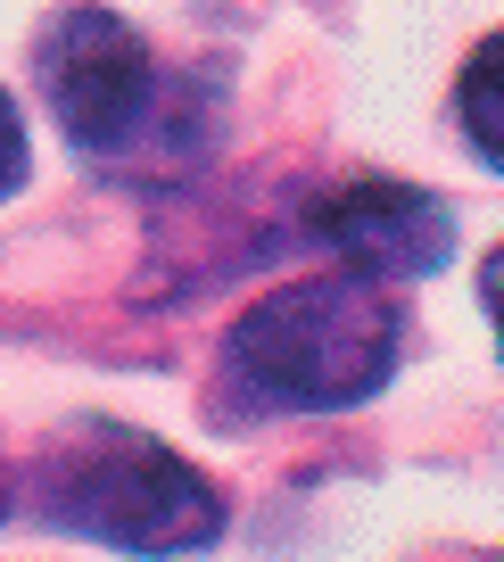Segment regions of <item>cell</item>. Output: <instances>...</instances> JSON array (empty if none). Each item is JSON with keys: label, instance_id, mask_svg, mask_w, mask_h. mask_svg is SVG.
<instances>
[{"label": "cell", "instance_id": "6da1fadb", "mask_svg": "<svg viewBox=\"0 0 504 562\" xmlns=\"http://www.w3.org/2000/svg\"><path fill=\"white\" fill-rule=\"evenodd\" d=\"M34 83L58 133L100 166H191L208 149L199 83L166 75V58L108 9H58L42 25Z\"/></svg>", "mask_w": 504, "mask_h": 562}, {"label": "cell", "instance_id": "7a4b0ae2", "mask_svg": "<svg viewBox=\"0 0 504 562\" xmlns=\"http://www.w3.org/2000/svg\"><path fill=\"white\" fill-rule=\"evenodd\" d=\"M232 372L257 389L265 405H298V414H339V405L381 397V381L397 372L405 323L389 281L372 273H314L281 281L232 323Z\"/></svg>", "mask_w": 504, "mask_h": 562}, {"label": "cell", "instance_id": "3957f363", "mask_svg": "<svg viewBox=\"0 0 504 562\" xmlns=\"http://www.w3.org/2000/svg\"><path fill=\"white\" fill-rule=\"evenodd\" d=\"M42 513L75 538H100L116 554H199L224 538V496L175 447L141 439L124 422H83L75 439L42 456L34 480Z\"/></svg>", "mask_w": 504, "mask_h": 562}, {"label": "cell", "instance_id": "277c9868", "mask_svg": "<svg viewBox=\"0 0 504 562\" xmlns=\"http://www.w3.org/2000/svg\"><path fill=\"white\" fill-rule=\"evenodd\" d=\"M306 232L331 240L356 273L372 281H422L455 257V215L438 191L414 182H348V191H323L306 207Z\"/></svg>", "mask_w": 504, "mask_h": 562}, {"label": "cell", "instance_id": "5b68a950", "mask_svg": "<svg viewBox=\"0 0 504 562\" xmlns=\"http://www.w3.org/2000/svg\"><path fill=\"white\" fill-rule=\"evenodd\" d=\"M455 108H463V133H471V149H480V158L504 175V34H488L480 50L463 58Z\"/></svg>", "mask_w": 504, "mask_h": 562}, {"label": "cell", "instance_id": "8992f818", "mask_svg": "<svg viewBox=\"0 0 504 562\" xmlns=\"http://www.w3.org/2000/svg\"><path fill=\"white\" fill-rule=\"evenodd\" d=\"M25 182V116H18V100L0 91V199Z\"/></svg>", "mask_w": 504, "mask_h": 562}, {"label": "cell", "instance_id": "52a82bcc", "mask_svg": "<svg viewBox=\"0 0 504 562\" xmlns=\"http://www.w3.org/2000/svg\"><path fill=\"white\" fill-rule=\"evenodd\" d=\"M480 306H488V323H496V348H504V248H488V265H480Z\"/></svg>", "mask_w": 504, "mask_h": 562}, {"label": "cell", "instance_id": "ba28073f", "mask_svg": "<svg viewBox=\"0 0 504 562\" xmlns=\"http://www.w3.org/2000/svg\"><path fill=\"white\" fill-rule=\"evenodd\" d=\"M0 521H9V480H0Z\"/></svg>", "mask_w": 504, "mask_h": 562}]
</instances>
